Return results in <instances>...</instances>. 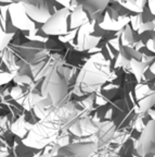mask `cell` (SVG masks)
Instances as JSON below:
<instances>
[{
	"label": "cell",
	"mask_w": 155,
	"mask_h": 157,
	"mask_svg": "<svg viewBox=\"0 0 155 157\" xmlns=\"http://www.w3.org/2000/svg\"><path fill=\"white\" fill-rule=\"evenodd\" d=\"M112 0H72L70 29H79L84 24H100L105 10Z\"/></svg>",
	"instance_id": "obj_3"
},
{
	"label": "cell",
	"mask_w": 155,
	"mask_h": 157,
	"mask_svg": "<svg viewBox=\"0 0 155 157\" xmlns=\"http://www.w3.org/2000/svg\"><path fill=\"white\" fill-rule=\"evenodd\" d=\"M139 101V113H144L146 111H150L151 108L155 105V90L150 93H148L146 95L142 96L140 99H138Z\"/></svg>",
	"instance_id": "obj_11"
},
{
	"label": "cell",
	"mask_w": 155,
	"mask_h": 157,
	"mask_svg": "<svg viewBox=\"0 0 155 157\" xmlns=\"http://www.w3.org/2000/svg\"><path fill=\"white\" fill-rule=\"evenodd\" d=\"M154 31H155V29H154Z\"/></svg>",
	"instance_id": "obj_18"
},
{
	"label": "cell",
	"mask_w": 155,
	"mask_h": 157,
	"mask_svg": "<svg viewBox=\"0 0 155 157\" xmlns=\"http://www.w3.org/2000/svg\"><path fill=\"white\" fill-rule=\"evenodd\" d=\"M99 157H104V156H103V155H101V156H99Z\"/></svg>",
	"instance_id": "obj_17"
},
{
	"label": "cell",
	"mask_w": 155,
	"mask_h": 157,
	"mask_svg": "<svg viewBox=\"0 0 155 157\" xmlns=\"http://www.w3.org/2000/svg\"><path fill=\"white\" fill-rule=\"evenodd\" d=\"M98 145L95 142L88 143H75V144H67L65 146L59 147V157H91Z\"/></svg>",
	"instance_id": "obj_8"
},
{
	"label": "cell",
	"mask_w": 155,
	"mask_h": 157,
	"mask_svg": "<svg viewBox=\"0 0 155 157\" xmlns=\"http://www.w3.org/2000/svg\"><path fill=\"white\" fill-rule=\"evenodd\" d=\"M149 69H150V71L152 72V73L155 75V60L152 62V64H151V66H150V68H149Z\"/></svg>",
	"instance_id": "obj_14"
},
{
	"label": "cell",
	"mask_w": 155,
	"mask_h": 157,
	"mask_svg": "<svg viewBox=\"0 0 155 157\" xmlns=\"http://www.w3.org/2000/svg\"><path fill=\"white\" fill-rule=\"evenodd\" d=\"M110 62L101 52L93 55L78 73L74 92L79 96L98 93L110 80Z\"/></svg>",
	"instance_id": "obj_1"
},
{
	"label": "cell",
	"mask_w": 155,
	"mask_h": 157,
	"mask_svg": "<svg viewBox=\"0 0 155 157\" xmlns=\"http://www.w3.org/2000/svg\"><path fill=\"white\" fill-rule=\"evenodd\" d=\"M68 70L62 64L54 67L42 80L41 101L39 105L44 108L58 107L65 103L68 93Z\"/></svg>",
	"instance_id": "obj_2"
},
{
	"label": "cell",
	"mask_w": 155,
	"mask_h": 157,
	"mask_svg": "<svg viewBox=\"0 0 155 157\" xmlns=\"http://www.w3.org/2000/svg\"><path fill=\"white\" fill-rule=\"evenodd\" d=\"M33 124H34V123L27 122V120H25V116L23 115L12 124V131L15 134L19 135V136L24 137V136H26L27 133L29 132V130H31V128H32Z\"/></svg>",
	"instance_id": "obj_10"
},
{
	"label": "cell",
	"mask_w": 155,
	"mask_h": 157,
	"mask_svg": "<svg viewBox=\"0 0 155 157\" xmlns=\"http://www.w3.org/2000/svg\"><path fill=\"white\" fill-rule=\"evenodd\" d=\"M62 124L63 123L60 121L38 119V121L32 125L23 143L33 148H42L48 146L58 136L59 131L62 129Z\"/></svg>",
	"instance_id": "obj_4"
},
{
	"label": "cell",
	"mask_w": 155,
	"mask_h": 157,
	"mask_svg": "<svg viewBox=\"0 0 155 157\" xmlns=\"http://www.w3.org/2000/svg\"><path fill=\"white\" fill-rule=\"evenodd\" d=\"M70 9L63 7L56 10L44 24L41 25V31L50 36H63L70 33Z\"/></svg>",
	"instance_id": "obj_5"
},
{
	"label": "cell",
	"mask_w": 155,
	"mask_h": 157,
	"mask_svg": "<svg viewBox=\"0 0 155 157\" xmlns=\"http://www.w3.org/2000/svg\"><path fill=\"white\" fill-rule=\"evenodd\" d=\"M96 24H84L77 29L76 34V48L80 52H89L99 45L101 37L92 35Z\"/></svg>",
	"instance_id": "obj_7"
},
{
	"label": "cell",
	"mask_w": 155,
	"mask_h": 157,
	"mask_svg": "<svg viewBox=\"0 0 155 157\" xmlns=\"http://www.w3.org/2000/svg\"><path fill=\"white\" fill-rule=\"evenodd\" d=\"M115 134V125L112 121L99 123V128L93 134L91 135V142H95L98 147L105 145L113 139Z\"/></svg>",
	"instance_id": "obj_9"
},
{
	"label": "cell",
	"mask_w": 155,
	"mask_h": 157,
	"mask_svg": "<svg viewBox=\"0 0 155 157\" xmlns=\"http://www.w3.org/2000/svg\"><path fill=\"white\" fill-rule=\"evenodd\" d=\"M149 0H137V5H138L139 10H142L143 8L148 5Z\"/></svg>",
	"instance_id": "obj_13"
},
{
	"label": "cell",
	"mask_w": 155,
	"mask_h": 157,
	"mask_svg": "<svg viewBox=\"0 0 155 157\" xmlns=\"http://www.w3.org/2000/svg\"><path fill=\"white\" fill-rule=\"evenodd\" d=\"M13 37H14V33H8L5 31L2 26H1V22H0V52H2L3 49H5L10 45V43L12 42Z\"/></svg>",
	"instance_id": "obj_12"
},
{
	"label": "cell",
	"mask_w": 155,
	"mask_h": 157,
	"mask_svg": "<svg viewBox=\"0 0 155 157\" xmlns=\"http://www.w3.org/2000/svg\"><path fill=\"white\" fill-rule=\"evenodd\" d=\"M38 157H59L58 155H52V154H50V153H45L44 155H40V156H38Z\"/></svg>",
	"instance_id": "obj_15"
},
{
	"label": "cell",
	"mask_w": 155,
	"mask_h": 157,
	"mask_svg": "<svg viewBox=\"0 0 155 157\" xmlns=\"http://www.w3.org/2000/svg\"><path fill=\"white\" fill-rule=\"evenodd\" d=\"M149 113H150V116H151V119L155 121V110H150Z\"/></svg>",
	"instance_id": "obj_16"
},
{
	"label": "cell",
	"mask_w": 155,
	"mask_h": 157,
	"mask_svg": "<svg viewBox=\"0 0 155 157\" xmlns=\"http://www.w3.org/2000/svg\"><path fill=\"white\" fill-rule=\"evenodd\" d=\"M135 150L140 157L155 156V121L151 119L141 130L135 142Z\"/></svg>",
	"instance_id": "obj_6"
}]
</instances>
